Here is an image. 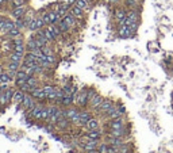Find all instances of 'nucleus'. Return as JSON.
<instances>
[{
	"label": "nucleus",
	"instance_id": "2",
	"mask_svg": "<svg viewBox=\"0 0 173 153\" xmlns=\"http://www.w3.org/2000/svg\"><path fill=\"white\" fill-rule=\"evenodd\" d=\"M114 104H116V103H115L114 100H112V99H110V98H104V100L100 103V106L96 108V111L99 112V114H103V115H104L106 112L108 111L110 108H111Z\"/></svg>",
	"mask_w": 173,
	"mask_h": 153
},
{
	"label": "nucleus",
	"instance_id": "38",
	"mask_svg": "<svg viewBox=\"0 0 173 153\" xmlns=\"http://www.w3.org/2000/svg\"><path fill=\"white\" fill-rule=\"evenodd\" d=\"M116 108H118V110H119V111L122 112V114L124 115V112H126V107H124L123 104H122V103H118V104H116Z\"/></svg>",
	"mask_w": 173,
	"mask_h": 153
},
{
	"label": "nucleus",
	"instance_id": "16",
	"mask_svg": "<svg viewBox=\"0 0 173 153\" xmlns=\"http://www.w3.org/2000/svg\"><path fill=\"white\" fill-rule=\"evenodd\" d=\"M87 140H93V141H100L102 140V132L99 129L97 130H88V133L85 134Z\"/></svg>",
	"mask_w": 173,
	"mask_h": 153
},
{
	"label": "nucleus",
	"instance_id": "1",
	"mask_svg": "<svg viewBox=\"0 0 173 153\" xmlns=\"http://www.w3.org/2000/svg\"><path fill=\"white\" fill-rule=\"evenodd\" d=\"M30 95L33 96V98L35 99L38 103H41V104H42V103H45V102H48V99H46V98H48V95L45 93L43 88H39V87H37L35 89H33Z\"/></svg>",
	"mask_w": 173,
	"mask_h": 153
},
{
	"label": "nucleus",
	"instance_id": "9",
	"mask_svg": "<svg viewBox=\"0 0 173 153\" xmlns=\"http://www.w3.org/2000/svg\"><path fill=\"white\" fill-rule=\"evenodd\" d=\"M92 118H93V114L91 111H88V110L80 111V119H78L77 126H85V123L89 119H92Z\"/></svg>",
	"mask_w": 173,
	"mask_h": 153
},
{
	"label": "nucleus",
	"instance_id": "30",
	"mask_svg": "<svg viewBox=\"0 0 173 153\" xmlns=\"http://www.w3.org/2000/svg\"><path fill=\"white\" fill-rule=\"evenodd\" d=\"M42 88H43V91H45L46 95H50V93H53L56 89H57L54 86H52V84H46V86H43Z\"/></svg>",
	"mask_w": 173,
	"mask_h": 153
},
{
	"label": "nucleus",
	"instance_id": "3",
	"mask_svg": "<svg viewBox=\"0 0 173 153\" xmlns=\"http://www.w3.org/2000/svg\"><path fill=\"white\" fill-rule=\"evenodd\" d=\"M37 104H38V102H37L35 99H34L33 96L30 95V93H26V96H24L23 102H22V106H23L24 110H27V111L33 110V108L35 107Z\"/></svg>",
	"mask_w": 173,
	"mask_h": 153
},
{
	"label": "nucleus",
	"instance_id": "8",
	"mask_svg": "<svg viewBox=\"0 0 173 153\" xmlns=\"http://www.w3.org/2000/svg\"><path fill=\"white\" fill-rule=\"evenodd\" d=\"M15 20H10V19H4L3 22H0V31L4 34H7L8 31H11L12 29H15Z\"/></svg>",
	"mask_w": 173,
	"mask_h": 153
},
{
	"label": "nucleus",
	"instance_id": "41",
	"mask_svg": "<svg viewBox=\"0 0 173 153\" xmlns=\"http://www.w3.org/2000/svg\"><path fill=\"white\" fill-rule=\"evenodd\" d=\"M103 3H108L110 4V0H103Z\"/></svg>",
	"mask_w": 173,
	"mask_h": 153
},
{
	"label": "nucleus",
	"instance_id": "43",
	"mask_svg": "<svg viewBox=\"0 0 173 153\" xmlns=\"http://www.w3.org/2000/svg\"><path fill=\"white\" fill-rule=\"evenodd\" d=\"M172 103H173V98H172Z\"/></svg>",
	"mask_w": 173,
	"mask_h": 153
},
{
	"label": "nucleus",
	"instance_id": "37",
	"mask_svg": "<svg viewBox=\"0 0 173 153\" xmlns=\"http://www.w3.org/2000/svg\"><path fill=\"white\" fill-rule=\"evenodd\" d=\"M41 50H42V54H43V56H50V54H53L52 48H49L48 45H46V46H43V48L41 49Z\"/></svg>",
	"mask_w": 173,
	"mask_h": 153
},
{
	"label": "nucleus",
	"instance_id": "7",
	"mask_svg": "<svg viewBox=\"0 0 173 153\" xmlns=\"http://www.w3.org/2000/svg\"><path fill=\"white\" fill-rule=\"evenodd\" d=\"M70 14L73 15V16L76 18L77 20H84V19H85V11L81 10L80 7H77L76 4H72V7H70Z\"/></svg>",
	"mask_w": 173,
	"mask_h": 153
},
{
	"label": "nucleus",
	"instance_id": "28",
	"mask_svg": "<svg viewBox=\"0 0 173 153\" xmlns=\"http://www.w3.org/2000/svg\"><path fill=\"white\" fill-rule=\"evenodd\" d=\"M27 83H29V86H30V87H33V88H37V87L39 86V80L35 77V75L30 76L29 79H27Z\"/></svg>",
	"mask_w": 173,
	"mask_h": 153
},
{
	"label": "nucleus",
	"instance_id": "21",
	"mask_svg": "<svg viewBox=\"0 0 173 153\" xmlns=\"http://www.w3.org/2000/svg\"><path fill=\"white\" fill-rule=\"evenodd\" d=\"M73 103H74V96L73 95H65L64 98H62L61 106H64V107H70Z\"/></svg>",
	"mask_w": 173,
	"mask_h": 153
},
{
	"label": "nucleus",
	"instance_id": "11",
	"mask_svg": "<svg viewBox=\"0 0 173 153\" xmlns=\"http://www.w3.org/2000/svg\"><path fill=\"white\" fill-rule=\"evenodd\" d=\"M62 20H64L65 23L68 24V27H69V29H70V30L76 29V27H77V24H78V20H77L76 18L73 16V15L70 14V12H69V14H67V15H65V16L62 18Z\"/></svg>",
	"mask_w": 173,
	"mask_h": 153
},
{
	"label": "nucleus",
	"instance_id": "15",
	"mask_svg": "<svg viewBox=\"0 0 173 153\" xmlns=\"http://www.w3.org/2000/svg\"><path fill=\"white\" fill-rule=\"evenodd\" d=\"M24 96H26V93H24L23 91H20L19 88L15 89V92H14V98H12V103H15L16 106H22V102H23Z\"/></svg>",
	"mask_w": 173,
	"mask_h": 153
},
{
	"label": "nucleus",
	"instance_id": "36",
	"mask_svg": "<svg viewBox=\"0 0 173 153\" xmlns=\"http://www.w3.org/2000/svg\"><path fill=\"white\" fill-rule=\"evenodd\" d=\"M27 83V79H15L14 80V84H15V87L16 88H20L23 84H26Z\"/></svg>",
	"mask_w": 173,
	"mask_h": 153
},
{
	"label": "nucleus",
	"instance_id": "31",
	"mask_svg": "<svg viewBox=\"0 0 173 153\" xmlns=\"http://www.w3.org/2000/svg\"><path fill=\"white\" fill-rule=\"evenodd\" d=\"M29 0H11L12 7H20V5H26Z\"/></svg>",
	"mask_w": 173,
	"mask_h": 153
},
{
	"label": "nucleus",
	"instance_id": "39",
	"mask_svg": "<svg viewBox=\"0 0 173 153\" xmlns=\"http://www.w3.org/2000/svg\"><path fill=\"white\" fill-rule=\"evenodd\" d=\"M74 2L76 0H67V3H69V4H74Z\"/></svg>",
	"mask_w": 173,
	"mask_h": 153
},
{
	"label": "nucleus",
	"instance_id": "10",
	"mask_svg": "<svg viewBox=\"0 0 173 153\" xmlns=\"http://www.w3.org/2000/svg\"><path fill=\"white\" fill-rule=\"evenodd\" d=\"M103 100H104V98H103V95H100V93L96 92V95L93 96L92 99L89 100V103H88V107L92 108L93 111H96V108L100 106V103H102Z\"/></svg>",
	"mask_w": 173,
	"mask_h": 153
},
{
	"label": "nucleus",
	"instance_id": "34",
	"mask_svg": "<svg viewBox=\"0 0 173 153\" xmlns=\"http://www.w3.org/2000/svg\"><path fill=\"white\" fill-rule=\"evenodd\" d=\"M107 149H108V144L103 142L97 146V153H107Z\"/></svg>",
	"mask_w": 173,
	"mask_h": 153
},
{
	"label": "nucleus",
	"instance_id": "6",
	"mask_svg": "<svg viewBox=\"0 0 173 153\" xmlns=\"http://www.w3.org/2000/svg\"><path fill=\"white\" fill-rule=\"evenodd\" d=\"M114 18L116 22L124 19V18H127V8L124 7V5H116L115 7V12H114Z\"/></svg>",
	"mask_w": 173,
	"mask_h": 153
},
{
	"label": "nucleus",
	"instance_id": "27",
	"mask_svg": "<svg viewBox=\"0 0 173 153\" xmlns=\"http://www.w3.org/2000/svg\"><path fill=\"white\" fill-rule=\"evenodd\" d=\"M7 37H10V38H18V37H20L22 35V31H20V29H18V27H15V29H12L11 31H8L7 34H5Z\"/></svg>",
	"mask_w": 173,
	"mask_h": 153
},
{
	"label": "nucleus",
	"instance_id": "5",
	"mask_svg": "<svg viewBox=\"0 0 173 153\" xmlns=\"http://www.w3.org/2000/svg\"><path fill=\"white\" fill-rule=\"evenodd\" d=\"M116 33H118V37L119 38H131V37H134V33L131 31V29L127 26V24H124V26H119L118 30H116Z\"/></svg>",
	"mask_w": 173,
	"mask_h": 153
},
{
	"label": "nucleus",
	"instance_id": "23",
	"mask_svg": "<svg viewBox=\"0 0 173 153\" xmlns=\"http://www.w3.org/2000/svg\"><path fill=\"white\" fill-rule=\"evenodd\" d=\"M38 48V45H37V41H35V38H34V34L30 37L29 39H27V42H26V49L27 50H33V49H37Z\"/></svg>",
	"mask_w": 173,
	"mask_h": 153
},
{
	"label": "nucleus",
	"instance_id": "29",
	"mask_svg": "<svg viewBox=\"0 0 173 153\" xmlns=\"http://www.w3.org/2000/svg\"><path fill=\"white\" fill-rule=\"evenodd\" d=\"M14 92H15V89H12V88H8V89H5V91H4V95H5V99H7V103H8V104H10V103H12Z\"/></svg>",
	"mask_w": 173,
	"mask_h": 153
},
{
	"label": "nucleus",
	"instance_id": "22",
	"mask_svg": "<svg viewBox=\"0 0 173 153\" xmlns=\"http://www.w3.org/2000/svg\"><path fill=\"white\" fill-rule=\"evenodd\" d=\"M42 31H43V34H45L46 39H48L49 42H54V41H56V37H54V34L52 33V30H50L48 26H45V27H43Z\"/></svg>",
	"mask_w": 173,
	"mask_h": 153
},
{
	"label": "nucleus",
	"instance_id": "44",
	"mask_svg": "<svg viewBox=\"0 0 173 153\" xmlns=\"http://www.w3.org/2000/svg\"><path fill=\"white\" fill-rule=\"evenodd\" d=\"M172 98H173V93H172Z\"/></svg>",
	"mask_w": 173,
	"mask_h": 153
},
{
	"label": "nucleus",
	"instance_id": "24",
	"mask_svg": "<svg viewBox=\"0 0 173 153\" xmlns=\"http://www.w3.org/2000/svg\"><path fill=\"white\" fill-rule=\"evenodd\" d=\"M20 64L22 62H15V61H10L7 65V71L8 72H18L20 69Z\"/></svg>",
	"mask_w": 173,
	"mask_h": 153
},
{
	"label": "nucleus",
	"instance_id": "17",
	"mask_svg": "<svg viewBox=\"0 0 173 153\" xmlns=\"http://www.w3.org/2000/svg\"><path fill=\"white\" fill-rule=\"evenodd\" d=\"M100 145V141H93V140H87L83 144V148L85 149L87 152L89 151H95V149H97V146Z\"/></svg>",
	"mask_w": 173,
	"mask_h": 153
},
{
	"label": "nucleus",
	"instance_id": "42",
	"mask_svg": "<svg viewBox=\"0 0 173 153\" xmlns=\"http://www.w3.org/2000/svg\"><path fill=\"white\" fill-rule=\"evenodd\" d=\"M0 84H2V77H0Z\"/></svg>",
	"mask_w": 173,
	"mask_h": 153
},
{
	"label": "nucleus",
	"instance_id": "32",
	"mask_svg": "<svg viewBox=\"0 0 173 153\" xmlns=\"http://www.w3.org/2000/svg\"><path fill=\"white\" fill-rule=\"evenodd\" d=\"M118 151L119 153H131V149L127 144H122L121 146H118Z\"/></svg>",
	"mask_w": 173,
	"mask_h": 153
},
{
	"label": "nucleus",
	"instance_id": "12",
	"mask_svg": "<svg viewBox=\"0 0 173 153\" xmlns=\"http://www.w3.org/2000/svg\"><path fill=\"white\" fill-rule=\"evenodd\" d=\"M108 129H110V130H123V129H126L123 119H122V118H118V119H112V121H110V123H108Z\"/></svg>",
	"mask_w": 173,
	"mask_h": 153
},
{
	"label": "nucleus",
	"instance_id": "35",
	"mask_svg": "<svg viewBox=\"0 0 173 153\" xmlns=\"http://www.w3.org/2000/svg\"><path fill=\"white\" fill-rule=\"evenodd\" d=\"M15 26L18 27V29H26V23H24V20H23V18L22 19H15Z\"/></svg>",
	"mask_w": 173,
	"mask_h": 153
},
{
	"label": "nucleus",
	"instance_id": "19",
	"mask_svg": "<svg viewBox=\"0 0 173 153\" xmlns=\"http://www.w3.org/2000/svg\"><path fill=\"white\" fill-rule=\"evenodd\" d=\"M74 4H76L77 7H80L81 10H84L85 12H88L89 11V8H91V3L88 2V0H76Z\"/></svg>",
	"mask_w": 173,
	"mask_h": 153
},
{
	"label": "nucleus",
	"instance_id": "40",
	"mask_svg": "<svg viewBox=\"0 0 173 153\" xmlns=\"http://www.w3.org/2000/svg\"><path fill=\"white\" fill-rule=\"evenodd\" d=\"M88 2H89V3H92V4H95V3L97 2V0H88Z\"/></svg>",
	"mask_w": 173,
	"mask_h": 153
},
{
	"label": "nucleus",
	"instance_id": "18",
	"mask_svg": "<svg viewBox=\"0 0 173 153\" xmlns=\"http://www.w3.org/2000/svg\"><path fill=\"white\" fill-rule=\"evenodd\" d=\"M8 60H10V61H15V62H22V61L24 60V54L12 50V53L8 56Z\"/></svg>",
	"mask_w": 173,
	"mask_h": 153
},
{
	"label": "nucleus",
	"instance_id": "13",
	"mask_svg": "<svg viewBox=\"0 0 173 153\" xmlns=\"http://www.w3.org/2000/svg\"><path fill=\"white\" fill-rule=\"evenodd\" d=\"M42 110H43V106L38 103L33 110H30V118H33L34 121H41V115H42Z\"/></svg>",
	"mask_w": 173,
	"mask_h": 153
},
{
	"label": "nucleus",
	"instance_id": "20",
	"mask_svg": "<svg viewBox=\"0 0 173 153\" xmlns=\"http://www.w3.org/2000/svg\"><path fill=\"white\" fill-rule=\"evenodd\" d=\"M84 127H85L87 130H97L99 129V122H97L96 118H92V119H89L85 123V126Z\"/></svg>",
	"mask_w": 173,
	"mask_h": 153
},
{
	"label": "nucleus",
	"instance_id": "4",
	"mask_svg": "<svg viewBox=\"0 0 173 153\" xmlns=\"http://www.w3.org/2000/svg\"><path fill=\"white\" fill-rule=\"evenodd\" d=\"M29 8L27 5H20V7H12V11H11V15L14 19H22L24 18V15L27 14Z\"/></svg>",
	"mask_w": 173,
	"mask_h": 153
},
{
	"label": "nucleus",
	"instance_id": "14",
	"mask_svg": "<svg viewBox=\"0 0 173 153\" xmlns=\"http://www.w3.org/2000/svg\"><path fill=\"white\" fill-rule=\"evenodd\" d=\"M70 125L72 122L67 118H62V119H59L57 123H56V127H57V130H62V132H68L69 129H70Z\"/></svg>",
	"mask_w": 173,
	"mask_h": 153
},
{
	"label": "nucleus",
	"instance_id": "25",
	"mask_svg": "<svg viewBox=\"0 0 173 153\" xmlns=\"http://www.w3.org/2000/svg\"><path fill=\"white\" fill-rule=\"evenodd\" d=\"M0 77H2V84H8L11 82H14V79L11 77V75L8 72H0Z\"/></svg>",
	"mask_w": 173,
	"mask_h": 153
},
{
	"label": "nucleus",
	"instance_id": "26",
	"mask_svg": "<svg viewBox=\"0 0 173 153\" xmlns=\"http://www.w3.org/2000/svg\"><path fill=\"white\" fill-rule=\"evenodd\" d=\"M48 27L50 30H52V33L54 34V37H56V39L59 38V37L62 35V33H61V30H59V27L57 26V24H48Z\"/></svg>",
	"mask_w": 173,
	"mask_h": 153
},
{
	"label": "nucleus",
	"instance_id": "33",
	"mask_svg": "<svg viewBox=\"0 0 173 153\" xmlns=\"http://www.w3.org/2000/svg\"><path fill=\"white\" fill-rule=\"evenodd\" d=\"M108 133L111 134L112 137H124V129L123 130H108Z\"/></svg>",
	"mask_w": 173,
	"mask_h": 153
}]
</instances>
